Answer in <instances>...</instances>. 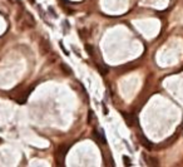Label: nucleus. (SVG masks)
Returning <instances> with one entry per match:
<instances>
[{
	"instance_id": "39448f33",
	"label": "nucleus",
	"mask_w": 183,
	"mask_h": 167,
	"mask_svg": "<svg viewBox=\"0 0 183 167\" xmlns=\"http://www.w3.org/2000/svg\"><path fill=\"white\" fill-rule=\"evenodd\" d=\"M138 138H139V141H141L142 145H143L144 147H147L148 150H151V148L153 147V146H152V143H151V142H149L147 138H145V137H143L142 134H138Z\"/></svg>"
},
{
	"instance_id": "9b49d317",
	"label": "nucleus",
	"mask_w": 183,
	"mask_h": 167,
	"mask_svg": "<svg viewBox=\"0 0 183 167\" xmlns=\"http://www.w3.org/2000/svg\"><path fill=\"white\" fill-rule=\"evenodd\" d=\"M123 161H124V163H125L127 166H131V165H132V163H131V160H129V157L124 156V157H123Z\"/></svg>"
},
{
	"instance_id": "0eeeda50",
	"label": "nucleus",
	"mask_w": 183,
	"mask_h": 167,
	"mask_svg": "<svg viewBox=\"0 0 183 167\" xmlns=\"http://www.w3.org/2000/svg\"><path fill=\"white\" fill-rule=\"evenodd\" d=\"M122 116H123V117L127 119L128 126H132V124H133V117L129 116V115H128V113H125V112H122Z\"/></svg>"
},
{
	"instance_id": "f257e3e1",
	"label": "nucleus",
	"mask_w": 183,
	"mask_h": 167,
	"mask_svg": "<svg viewBox=\"0 0 183 167\" xmlns=\"http://www.w3.org/2000/svg\"><path fill=\"white\" fill-rule=\"evenodd\" d=\"M35 19L34 16L29 13V11H23L21 16L19 18V21H18V25L20 27V29H32L35 27Z\"/></svg>"
},
{
	"instance_id": "20e7f679",
	"label": "nucleus",
	"mask_w": 183,
	"mask_h": 167,
	"mask_svg": "<svg viewBox=\"0 0 183 167\" xmlns=\"http://www.w3.org/2000/svg\"><path fill=\"white\" fill-rule=\"evenodd\" d=\"M143 157L145 160V162H147L148 166H158V161L153 157H149L148 154H143Z\"/></svg>"
},
{
	"instance_id": "6e6552de",
	"label": "nucleus",
	"mask_w": 183,
	"mask_h": 167,
	"mask_svg": "<svg viewBox=\"0 0 183 167\" xmlns=\"http://www.w3.org/2000/svg\"><path fill=\"white\" fill-rule=\"evenodd\" d=\"M97 68H98L99 73L103 74V75L108 73V68H107V67H103V65H100V64H97Z\"/></svg>"
},
{
	"instance_id": "f03ea898",
	"label": "nucleus",
	"mask_w": 183,
	"mask_h": 167,
	"mask_svg": "<svg viewBox=\"0 0 183 167\" xmlns=\"http://www.w3.org/2000/svg\"><path fill=\"white\" fill-rule=\"evenodd\" d=\"M69 150V146H60L57 152H55V161H57V165L58 166H64V160H65V154L66 151Z\"/></svg>"
},
{
	"instance_id": "7ed1b4c3",
	"label": "nucleus",
	"mask_w": 183,
	"mask_h": 167,
	"mask_svg": "<svg viewBox=\"0 0 183 167\" xmlns=\"http://www.w3.org/2000/svg\"><path fill=\"white\" fill-rule=\"evenodd\" d=\"M39 50L43 55H48L52 52V45L49 43V40L45 38H41L39 41Z\"/></svg>"
},
{
	"instance_id": "423d86ee",
	"label": "nucleus",
	"mask_w": 183,
	"mask_h": 167,
	"mask_svg": "<svg viewBox=\"0 0 183 167\" xmlns=\"http://www.w3.org/2000/svg\"><path fill=\"white\" fill-rule=\"evenodd\" d=\"M93 136H94L95 138L98 140L100 143H104V145H106V137L103 136V134H100L99 132H97V131H93Z\"/></svg>"
},
{
	"instance_id": "1a4fd4ad",
	"label": "nucleus",
	"mask_w": 183,
	"mask_h": 167,
	"mask_svg": "<svg viewBox=\"0 0 183 167\" xmlns=\"http://www.w3.org/2000/svg\"><path fill=\"white\" fill-rule=\"evenodd\" d=\"M60 68H62V69L65 72V74H72V68H70V67H68V65H66V64L62 63V64H60Z\"/></svg>"
},
{
	"instance_id": "f8f14e48",
	"label": "nucleus",
	"mask_w": 183,
	"mask_h": 167,
	"mask_svg": "<svg viewBox=\"0 0 183 167\" xmlns=\"http://www.w3.org/2000/svg\"><path fill=\"white\" fill-rule=\"evenodd\" d=\"M182 70H183V68H182Z\"/></svg>"
},
{
	"instance_id": "9d476101",
	"label": "nucleus",
	"mask_w": 183,
	"mask_h": 167,
	"mask_svg": "<svg viewBox=\"0 0 183 167\" xmlns=\"http://www.w3.org/2000/svg\"><path fill=\"white\" fill-rule=\"evenodd\" d=\"M85 49L88 50V54H89V55H93V54H94V48L92 47V45L85 44Z\"/></svg>"
}]
</instances>
